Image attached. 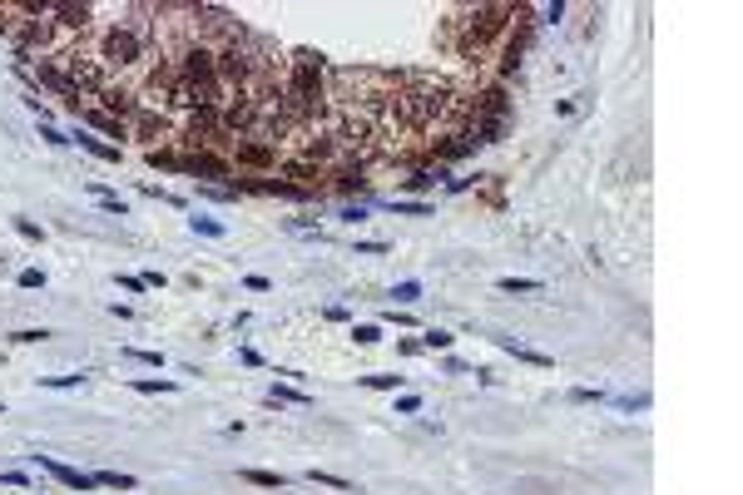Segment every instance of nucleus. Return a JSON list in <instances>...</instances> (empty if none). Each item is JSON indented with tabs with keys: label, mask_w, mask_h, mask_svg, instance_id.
Segmentation results:
<instances>
[{
	"label": "nucleus",
	"mask_w": 743,
	"mask_h": 495,
	"mask_svg": "<svg viewBox=\"0 0 743 495\" xmlns=\"http://www.w3.org/2000/svg\"><path fill=\"white\" fill-rule=\"evenodd\" d=\"M80 124H90L95 134L114 139L119 149H124V139H129V124H124V119H114V114H105V109H95V104H85V109H80Z\"/></svg>",
	"instance_id": "39448f33"
},
{
	"label": "nucleus",
	"mask_w": 743,
	"mask_h": 495,
	"mask_svg": "<svg viewBox=\"0 0 743 495\" xmlns=\"http://www.w3.org/2000/svg\"><path fill=\"white\" fill-rule=\"evenodd\" d=\"M45 337H50L45 327H25V332H10V342H15V347H35V342H45Z\"/></svg>",
	"instance_id": "b1692460"
},
{
	"label": "nucleus",
	"mask_w": 743,
	"mask_h": 495,
	"mask_svg": "<svg viewBox=\"0 0 743 495\" xmlns=\"http://www.w3.org/2000/svg\"><path fill=\"white\" fill-rule=\"evenodd\" d=\"M119 288H124V293H144V278H129V273H124V278H119Z\"/></svg>",
	"instance_id": "4c0bfd02"
},
{
	"label": "nucleus",
	"mask_w": 743,
	"mask_h": 495,
	"mask_svg": "<svg viewBox=\"0 0 743 495\" xmlns=\"http://www.w3.org/2000/svg\"><path fill=\"white\" fill-rule=\"evenodd\" d=\"M481 179H486V174H476V179H446V194H466V189L481 184Z\"/></svg>",
	"instance_id": "72a5a7b5"
},
{
	"label": "nucleus",
	"mask_w": 743,
	"mask_h": 495,
	"mask_svg": "<svg viewBox=\"0 0 743 495\" xmlns=\"http://www.w3.org/2000/svg\"><path fill=\"white\" fill-rule=\"evenodd\" d=\"M0 411H5V406H0Z\"/></svg>",
	"instance_id": "58836bf2"
},
{
	"label": "nucleus",
	"mask_w": 743,
	"mask_h": 495,
	"mask_svg": "<svg viewBox=\"0 0 743 495\" xmlns=\"http://www.w3.org/2000/svg\"><path fill=\"white\" fill-rule=\"evenodd\" d=\"M268 401H273V406H308L313 396L298 392V387H273V392H268Z\"/></svg>",
	"instance_id": "ddd939ff"
},
{
	"label": "nucleus",
	"mask_w": 743,
	"mask_h": 495,
	"mask_svg": "<svg viewBox=\"0 0 743 495\" xmlns=\"http://www.w3.org/2000/svg\"><path fill=\"white\" fill-rule=\"evenodd\" d=\"M308 481H318V486H332V491H357L347 476H332V471H308Z\"/></svg>",
	"instance_id": "412c9836"
},
{
	"label": "nucleus",
	"mask_w": 743,
	"mask_h": 495,
	"mask_svg": "<svg viewBox=\"0 0 743 495\" xmlns=\"http://www.w3.org/2000/svg\"><path fill=\"white\" fill-rule=\"evenodd\" d=\"M15 283H20V288H45V273H40V268H25Z\"/></svg>",
	"instance_id": "2f4dec72"
},
{
	"label": "nucleus",
	"mask_w": 743,
	"mask_h": 495,
	"mask_svg": "<svg viewBox=\"0 0 743 495\" xmlns=\"http://www.w3.org/2000/svg\"><path fill=\"white\" fill-rule=\"evenodd\" d=\"M144 159H149L154 169H169V174H184V154H179L174 144H164V149H149Z\"/></svg>",
	"instance_id": "9d476101"
},
{
	"label": "nucleus",
	"mask_w": 743,
	"mask_h": 495,
	"mask_svg": "<svg viewBox=\"0 0 743 495\" xmlns=\"http://www.w3.org/2000/svg\"><path fill=\"white\" fill-rule=\"evenodd\" d=\"M615 406H620V411H644L649 396H615Z\"/></svg>",
	"instance_id": "473e14b6"
},
{
	"label": "nucleus",
	"mask_w": 743,
	"mask_h": 495,
	"mask_svg": "<svg viewBox=\"0 0 743 495\" xmlns=\"http://www.w3.org/2000/svg\"><path fill=\"white\" fill-rule=\"evenodd\" d=\"M0 481H5V486H15V491H30V476H25V471H5Z\"/></svg>",
	"instance_id": "c9c22d12"
},
{
	"label": "nucleus",
	"mask_w": 743,
	"mask_h": 495,
	"mask_svg": "<svg viewBox=\"0 0 743 495\" xmlns=\"http://www.w3.org/2000/svg\"><path fill=\"white\" fill-rule=\"evenodd\" d=\"M243 283H248V293H273V283H268V278H263V273H248V278H243Z\"/></svg>",
	"instance_id": "f704fd0d"
},
{
	"label": "nucleus",
	"mask_w": 743,
	"mask_h": 495,
	"mask_svg": "<svg viewBox=\"0 0 743 495\" xmlns=\"http://www.w3.org/2000/svg\"><path fill=\"white\" fill-rule=\"evenodd\" d=\"M372 203H382V208H392V213H402V218H426V213H431L426 198H372Z\"/></svg>",
	"instance_id": "1a4fd4ad"
},
{
	"label": "nucleus",
	"mask_w": 743,
	"mask_h": 495,
	"mask_svg": "<svg viewBox=\"0 0 743 495\" xmlns=\"http://www.w3.org/2000/svg\"><path fill=\"white\" fill-rule=\"evenodd\" d=\"M417 411H422V396H417V392L397 396V416H417Z\"/></svg>",
	"instance_id": "cd10ccee"
},
{
	"label": "nucleus",
	"mask_w": 743,
	"mask_h": 495,
	"mask_svg": "<svg viewBox=\"0 0 743 495\" xmlns=\"http://www.w3.org/2000/svg\"><path fill=\"white\" fill-rule=\"evenodd\" d=\"M501 347H506V352H511L516 362H531V367H550V357H545V352H531V347H521V342H501Z\"/></svg>",
	"instance_id": "dca6fc26"
},
{
	"label": "nucleus",
	"mask_w": 743,
	"mask_h": 495,
	"mask_svg": "<svg viewBox=\"0 0 743 495\" xmlns=\"http://www.w3.org/2000/svg\"><path fill=\"white\" fill-rule=\"evenodd\" d=\"M392 297H397V302H417V297H422V283H397Z\"/></svg>",
	"instance_id": "c85d7f7f"
},
{
	"label": "nucleus",
	"mask_w": 743,
	"mask_h": 495,
	"mask_svg": "<svg viewBox=\"0 0 743 495\" xmlns=\"http://www.w3.org/2000/svg\"><path fill=\"white\" fill-rule=\"evenodd\" d=\"M184 174H199V179H233V164H228V154H218V149H189V154H184Z\"/></svg>",
	"instance_id": "7ed1b4c3"
},
{
	"label": "nucleus",
	"mask_w": 743,
	"mask_h": 495,
	"mask_svg": "<svg viewBox=\"0 0 743 495\" xmlns=\"http://www.w3.org/2000/svg\"><path fill=\"white\" fill-rule=\"evenodd\" d=\"M545 20L555 25V20H565V0H555V5H545Z\"/></svg>",
	"instance_id": "e433bc0d"
},
{
	"label": "nucleus",
	"mask_w": 743,
	"mask_h": 495,
	"mask_svg": "<svg viewBox=\"0 0 743 495\" xmlns=\"http://www.w3.org/2000/svg\"><path fill=\"white\" fill-rule=\"evenodd\" d=\"M90 104L129 124V119L139 114V80H124V75H114V80H109V85H105V90H100L95 99H90Z\"/></svg>",
	"instance_id": "f03ea898"
},
{
	"label": "nucleus",
	"mask_w": 743,
	"mask_h": 495,
	"mask_svg": "<svg viewBox=\"0 0 743 495\" xmlns=\"http://www.w3.org/2000/svg\"><path fill=\"white\" fill-rule=\"evenodd\" d=\"M70 144H80L85 154H95L100 164H124V149H119V144H105V139H100V134H90L85 124H80V129L70 134Z\"/></svg>",
	"instance_id": "423d86ee"
},
{
	"label": "nucleus",
	"mask_w": 743,
	"mask_h": 495,
	"mask_svg": "<svg viewBox=\"0 0 743 495\" xmlns=\"http://www.w3.org/2000/svg\"><path fill=\"white\" fill-rule=\"evenodd\" d=\"M570 401L590 406V401H605V392H600V387H575V392H570Z\"/></svg>",
	"instance_id": "c756f323"
},
{
	"label": "nucleus",
	"mask_w": 743,
	"mask_h": 495,
	"mask_svg": "<svg viewBox=\"0 0 743 495\" xmlns=\"http://www.w3.org/2000/svg\"><path fill=\"white\" fill-rule=\"evenodd\" d=\"M352 342H357V347H377V342H382V327H377V322H352Z\"/></svg>",
	"instance_id": "2eb2a0df"
},
{
	"label": "nucleus",
	"mask_w": 743,
	"mask_h": 495,
	"mask_svg": "<svg viewBox=\"0 0 743 495\" xmlns=\"http://www.w3.org/2000/svg\"><path fill=\"white\" fill-rule=\"evenodd\" d=\"M40 139H45L50 149H65V144H70V134H60L55 124H40Z\"/></svg>",
	"instance_id": "a878e982"
},
{
	"label": "nucleus",
	"mask_w": 743,
	"mask_h": 495,
	"mask_svg": "<svg viewBox=\"0 0 743 495\" xmlns=\"http://www.w3.org/2000/svg\"><path fill=\"white\" fill-rule=\"evenodd\" d=\"M496 288H501V293H540L545 283H540V278H501Z\"/></svg>",
	"instance_id": "a211bd4d"
},
{
	"label": "nucleus",
	"mask_w": 743,
	"mask_h": 495,
	"mask_svg": "<svg viewBox=\"0 0 743 495\" xmlns=\"http://www.w3.org/2000/svg\"><path fill=\"white\" fill-rule=\"evenodd\" d=\"M228 164H233V174H273L278 164H283V149H273L268 139H233V149H228Z\"/></svg>",
	"instance_id": "f257e3e1"
},
{
	"label": "nucleus",
	"mask_w": 743,
	"mask_h": 495,
	"mask_svg": "<svg viewBox=\"0 0 743 495\" xmlns=\"http://www.w3.org/2000/svg\"><path fill=\"white\" fill-rule=\"evenodd\" d=\"M337 218H342V223H362V218H367V203H347Z\"/></svg>",
	"instance_id": "7c9ffc66"
},
{
	"label": "nucleus",
	"mask_w": 743,
	"mask_h": 495,
	"mask_svg": "<svg viewBox=\"0 0 743 495\" xmlns=\"http://www.w3.org/2000/svg\"><path fill=\"white\" fill-rule=\"evenodd\" d=\"M417 342H422V352H451V347H456V337H451L446 327H426Z\"/></svg>",
	"instance_id": "9b49d317"
},
{
	"label": "nucleus",
	"mask_w": 743,
	"mask_h": 495,
	"mask_svg": "<svg viewBox=\"0 0 743 495\" xmlns=\"http://www.w3.org/2000/svg\"><path fill=\"white\" fill-rule=\"evenodd\" d=\"M362 387H372V392H402V377H387V372H377V377H362Z\"/></svg>",
	"instance_id": "4be33fe9"
},
{
	"label": "nucleus",
	"mask_w": 743,
	"mask_h": 495,
	"mask_svg": "<svg viewBox=\"0 0 743 495\" xmlns=\"http://www.w3.org/2000/svg\"><path fill=\"white\" fill-rule=\"evenodd\" d=\"M30 461H35V466H40V471H50V476H55V481H60V486H70V491H80V495L100 491V481H95V476H90V471H75V466H60V461H55V456H30Z\"/></svg>",
	"instance_id": "20e7f679"
},
{
	"label": "nucleus",
	"mask_w": 743,
	"mask_h": 495,
	"mask_svg": "<svg viewBox=\"0 0 743 495\" xmlns=\"http://www.w3.org/2000/svg\"><path fill=\"white\" fill-rule=\"evenodd\" d=\"M441 367H446V372H451V377H471V372H476V367H471V362H461V357H451V352H446V357H441Z\"/></svg>",
	"instance_id": "bb28decb"
},
{
	"label": "nucleus",
	"mask_w": 743,
	"mask_h": 495,
	"mask_svg": "<svg viewBox=\"0 0 743 495\" xmlns=\"http://www.w3.org/2000/svg\"><path fill=\"white\" fill-rule=\"evenodd\" d=\"M85 194L95 198V203L105 208L109 218H129V203H124V198H119V194H109L105 184H95V179H90V184H85Z\"/></svg>",
	"instance_id": "6e6552de"
},
{
	"label": "nucleus",
	"mask_w": 743,
	"mask_h": 495,
	"mask_svg": "<svg viewBox=\"0 0 743 495\" xmlns=\"http://www.w3.org/2000/svg\"><path fill=\"white\" fill-rule=\"evenodd\" d=\"M129 387H134V392H144V396H169V392H179V382H169V377H134V382H129Z\"/></svg>",
	"instance_id": "f8f14e48"
},
{
	"label": "nucleus",
	"mask_w": 743,
	"mask_h": 495,
	"mask_svg": "<svg viewBox=\"0 0 743 495\" xmlns=\"http://www.w3.org/2000/svg\"><path fill=\"white\" fill-rule=\"evenodd\" d=\"M95 481H100V491H134V486H139V481L124 476V471H100Z\"/></svg>",
	"instance_id": "4468645a"
},
{
	"label": "nucleus",
	"mask_w": 743,
	"mask_h": 495,
	"mask_svg": "<svg viewBox=\"0 0 743 495\" xmlns=\"http://www.w3.org/2000/svg\"><path fill=\"white\" fill-rule=\"evenodd\" d=\"M85 382V372H65V377H40V387H50V392H70V387H80Z\"/></svg>",
	"instance_id": "aec40b11"
},
{
	"label": "nucleus",
	"mask_w": 743,
	"mask_h": 495,
	"mask_svg": "<svg viewBox=\"0 0 743 495\" xmlns=\"http://www.w3.org/2000/svg\"><path fill=\"white\" fill-rule=\"evenodd\" d=\"M124 357H129V362H139V367H164V357H159V352H149V347H129Z\"/></svg>",
	"instance_id": "393cba45"
},
{
	"label": "nucleus",
	"mask_w": 743,
	"mask_h": 495,
	"mask_svg": "<svg viewBox=\"0 0 743 495\" xmlns=\"http://www.w3.org/2000/svg\"><path fill=\"white\" fill-rule=\"evenodd\" d=\"M189 228H194V233H204V238H223V233H228L218 218H204V213H194V218H189Z\"/></svg>",
	"instance_id": "6ab92c4d"
},
{
	"label": "nucleus",
	"mask_w": 743,
	"mask_h": 495,
	"mask_svg": "<svg viewBox=\"0 0 743 495\" xmlns=\"http://www.w3.org/2000/svg\"><path fill=\"white\" fill-rule=\"evenodd\" d=\"M248 486H258V491H278L283 486V476H273V471H238Z\"/></svg>",
	"instance_id": "f3484780"
},
{
	"label": "nucleus",
	"mask_w": 743,
	"mask_h": 495,
	"mask_svg": "<svg viewBox=\"0 0 743 495\" xmlns=\"http://www.w3.org/2000/svg\"><path fill=\"white\" fill-rule=\"evenodd\" d=\"M451 179V169H441V164H426V169H412L407 179H402V194H431L436 184H446Z\"/></svg>",
	"instance_id": "0eeeda50"
},
{
	"label": "nucleus",
	"mask_w": 743,
	"mask_h": 495,
	"mask_svg": "<svg viewBox=\"0 0 743 495\" xmlns=\"http://www.w3.org/2000/svg\"><path fill=\"white\" fill-rule=\"evenodd\" d=\"M15 233H20L25 243H45V228H40V223H30V218H15Z\"/></svg>",
	"instance_id": "5701e85b"
}]
</instances>
